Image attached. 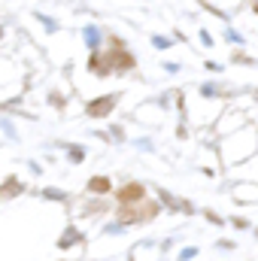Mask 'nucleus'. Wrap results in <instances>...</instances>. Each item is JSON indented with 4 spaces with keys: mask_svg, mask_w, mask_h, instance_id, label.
Listing matches in <instances>:
<instances>
[{
    "mask_svg": "<svg viewBox=\"0 0 258 261\" xmlns=\"http://www.w3.org/2000/svg\"><path fill=\"white\" fill-rule=\"evenodd\" d=\"M18 192H21V182H18V179H6V186L0 189L3 197H12V195H18Z\"/></svg>",
    "mask_w": 258,
    "mask_h": 261,
    "instance_id": "obj_5",
    "label": "nucleus"
},
{
    "mask_svg": "<svg viewBox=\"0 0 258 261\" xmlns=\"http://www.w3.org/2000/svg\"><path fill=\"white\" fill-rule=\"evenodd\" d=\"M110 61H113V67H119V70H131V67H134V58H131L128 52H119V55L113 52Z\"/></svg>",
    "mask_w": 258,
    "mask_h": 261,
    "instance_id": "obj_3",
    "label": "nucleus"
},
{
    "mask_svg": "<svg viewBox=\"0 0 258 261\" xmlns=\"http://www.w3.org/2000/svg\"><path fill=\"white\" fill-rule=\"evenodd\" d=\"M255 12H258V3H255Z\"/></svg>",
    "mask_w": 258,
    "mask_h": 261,
    "instance_id": "obj_6",
    "label": "nucleus"
},
{
    "mask_svg": "<svg viewBox=\"0 0 258 261\" xmlns=\"http://www.w3.org/2000/svg\"><path fill=\"white\" fill-rule=\"evenodd\" d=\"M116 107V97L113 94H107V97H97V100H91L85 110H88V116H94V119H100V116H107L110 110Z\"/></svg>",
    "mask_w": 258,
    "mask_h": 261,
    "instance_id": "obj_1",
    "label": "nucleus"
},
{
    "mask_svg": "<svg viewBox=\"0 0 258 261\" xmlns=\"http://www.w3.org/2000/svg\"><path fill=\"white\" fill-rule=\"evenodd\" d=\"M88 189L97 192V195H107V192H110V179H107V176H94V179L88 182Z\"/></svg>",
    "mask_w": 258,
    "mask_h": 261,
    "instance_id": "obj_4",
    "label": "nucleus"
},
{
    "mask_svg": "<svg viewBox=\"0 0 258 261\" xmlns=\"http://www.w3.org/2000/svg\"><path fill=\"white\" fill-rule=\"evenodd\" d=\"M119 200L128 206V203H140L143 200V186L140 182H131V186H125L122 192H119Z\"/></svg>",
    "mask_w": 258,
    "mask_h": 261,
    "instance_id": "obj_2",
    "label": "nucleus"
}]
</instances>
